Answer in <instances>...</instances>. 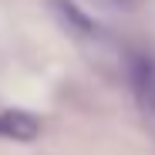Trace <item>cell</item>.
I'll return each mask as SVG.
<instances>
[{
	"label": "cell",
	"mask_w": 155,
	"mask_h": 155,
	"mask_svg": "<svg viewBox=\"0 0 155 155\" xmlns=\"http://www.w3.org/2000/svg\"><path fill=\"white\" fill-rule=\"evenodd\" d=\"M132 81L138 91V101L145 108H155V61L152 58H135L132 64Z\"/></svg>",
	"instance_id": "1"
},
{
	"label": "cell",
	"mask_w": 155,
	"mask_h": 155,
	"mask_svg": "<svg viewBox=\"0 0 155 155\" xmlns=\"http://www.w3.org/2000/svg\"><path fill=\"white\" fill-rule=\"evenodd\" d=\"M37 118L34 115H24V111H7L0 115V135L4 138H14V142H27L37 135Z\"/></svg>",
	"instance_id": "2"
}]
</instances>
